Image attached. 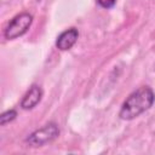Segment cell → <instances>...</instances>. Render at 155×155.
Listing matches in <instances>:
<instances>
[{
    "label": "cell",
    "instance_id": "obj_7",
    "mask_svg": "<svg viewBox=\"0 0 155 155\" xmlns=\"http://www.w3.org/2000/svg\"><path fill=\"white\" fill-rule=\"evenodd\" d=\"M97 2H98L99 6H102L103 8H111V7L115 5L116 0H97Z\"/></svg>",
    "mask_w": 155,
    "mask_h": 155
},
{
    "label": "cell",
    "instance_id": "obj_3",
    "mask_svg": "<svg viewBox=\"0 0 155 155\" xmlns=\"http://www.w3.org/2000/svg\"><path fill=\"white\" fill-rule=\"evenodd\" d=\"M31 23H33L31 15H29L27 12L17 15L16 17H13L11 19L7 28L5 29V38L8 40H13V39L22 36L23 34H25L28 31Z\"/></svg>",
    "mask_w": 155,
    "mask_h": 155
},
{
    "label": "cell",
    "instance_id": "obj_4",
    "mask_svg": "<svg viewBox=\"0 0 155 155\" xmlns=\"http://www.w3.org/2000/svg\"><path fill=\"white\" fill-rule=\"evenodd\" d=\"M79 38V31L75 28H70L61 33L56 40V46L61 51H67L74 46Z\"/></svg>",
    "mask_w": 155,
    "mask_h": 155
},
{
    "label": "cell",
    "instance_id": "obj_1",
    "mask_svg": "<svg viewBox=\"0 0 155 155\" xmlns=\"http://www.w3.org/2000/svg\"><path fill=\"white\" fill-rule=\"evenodd\" d=\"M154 101L155 93L150 87H139L138 90L132 92L124 102L119 116L122 120H132L143 114L144 111H147L154 104Z\"/></svg>",
    "mask_w": 155,
    "mask_h": 155
},
{
    "label": "cell",
    "instance_id": "obj_5",
    "mask_svg": "<svg viewBox=\"0 0 155 155\" xmlns=\"http://www.w3.org/2000/svg\"><path fill=\"white\" fill-rule=\"evenodd\" d=\"M41 97H42V90H41V87L38 86V85H33L27 91V93L23 96V98L21 101V107L23 109H25V110L33 109L41 101Z\"/></svg>",
    "mask_w": 155,
    "mask_h": 155
},
{
    "label": "cell",
    "instance_id": "obj_2",
    "mask_svg": "<svg viewBox=\"0 0 155 155\" xmlns=\"http://www.w3.org/2000/svg\"><path fill=\"white\" fill-rule=\"evenodd\" d=\"M58 136H59L58 126L54 122H48L44 127H41V128L34 131L33 133H30L27 137L25 142L30 147H41V145H45V144L52 142Z\"/></svg>",
    "mask_w": 155,
    "mask_h": 155
},
{
    "label": "cell",
    "instance_id": "obj_6",
    "mask_svg": "<svg viewBox=\"0 0 155 155\" xmlns=\"http://www.w3.org/2000/svg\"><path fill=\"white\" fill-rule=\"evenodd\" d=\"M16 116H17V111L13 110V109L2 113V114L0 115V124H1V126H5L6 124L13 121V120L16 119Z\"/></svg>",
    "mask_w": 155,
    "mask_h": 155
}]
</instances>
